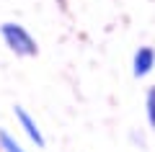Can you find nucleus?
Returning <instances> with one entry per match:
<instances>
[{
	"label": "nucleus",
	"mask_w": 155,
	"mask_h": 152,
	"mask_svg": "<svg viewBox=\"0 0 155 152\" xmlns=\"http://www.w3.org/2000/svg\"><path fill=\"white\" fill-rule=\"evenodd\" d=\"M0 36H3V41H5L18 57H36L39 54L36 39H34L21 23H13V21L3 23V26H0Z\"/></svg>",
	"instance_id": "nucleus-1"
},
{
	"label": "nucleus",
	"mask_w": 155,
	"mask_h": 152,
	"mask_svg": "<svg viewBox=\"0 0 155 152\" xmlns=\"http://www.w3.org/2000/svg\"><path fill=\"white\" fill-rule=\"evenodd\" d=\"M13 114H16V119H18V124H21V129L26 131V137H28V139H31L34 144L39 147V150H41L47 142H44V134H41L39 124L31 119V116H28V111L23 108V106H16V108H13Z\"/></svg>",
	"instance_id": "nucleus-2"
},
{
	"label": "nucleus",
	"mask_w": 155,
	"mask_h": 152,
	"mask_svg": "<svg viewBox=\"0 0 155 152\" xmlns=\"http://www.w3.org/2000/svg\"><path fill=\"white\" fill-rule=\"evenodd\" d=\"M153 67H155V49L153 47H140L134 52V62H132L134 77H145Z\"/></svg>",
	"instance_id": "nucleus-3"
},
{
	"label": "nucleus",
	"mask_w": 155,
	"mask_h": 152,
	"mask_svg": "<svg viewBox=\"0 0 155 152\" xmlns=\"http://www.w3.org/2000/svg\"><path fill=\"white\" fill-rule=\"evenodd\" d=\"M0 150H3V152H26V150L16 142V137H11L5 129H0Z\"/></svg>",
	"instance_id": "nucleus-4"
},
{
	"label": "nucleus",
	"mask_w": 155,
	"mask_h": 152,
	"mask_svg": "<svg viewBox=\"0 0 155 152\" xmlns=\"http://www.w3.org/2000/svg\"><path fill=\"white\" fill-rule=\"evenodd\" d=\"M145 106H147V124L155 129V85L147 88V98H145Z\"/></svg>",
	"instance_id": "nucleus-5"
}]
</instances>
